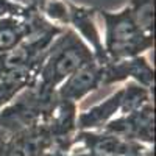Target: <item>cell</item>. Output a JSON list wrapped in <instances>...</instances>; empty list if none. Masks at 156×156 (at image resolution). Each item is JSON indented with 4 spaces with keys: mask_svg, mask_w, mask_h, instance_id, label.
<instances>
[{
    "mask_svg": "<svg viewBox=\"0 0 156 156\" xmlns=\"http://www.w3.org/2000/svg\"><path fill=\"white\" fill-rule=\"evenodd\" d=\"M134 22L140 31H150L153 23V3L151 0H133V5L129 8Z\"/></svg>",
    "mask_w": 156,
    "mask_h": 156,
    "instance_id": "4",
    "label": "cell"
},
{
    "mask_svg": "<svg viewBox=\"0 0 156 156\" xmlns=\"http://www.w3.org/2000/svg\"><path fill=\"white\" fill-rule=\"evenodd\" d=\"M103 73L94 62H86L78 67L59 90L62 100H80L87 92L97 87L98 81L103 80Z\"/></svg>",
    "mask_w": 156,
    "mask_h": 156,
    "instance_id": "2",
    "label": "cell"
},
{
    "mask_svg": "<svg viewBox=\"0 0 156 156\" xmlns=\"http://www.w3.org/2000/svg\"><path fill=\"white\" fill-rule=\"evenodd\" d=\"M87 58L89 55L86 48L78 42V39L73 37V34H69L67 39H64L62 47L58 51H53V58L47 64L44 72L45 81L55 84L58 80L73 73L78 67L89 62Z\"/></svg>",
    "mask_w": 156,
    "mask_h": 156,
    "instance_id": "1",
    "label": "cell"
},
{
    "mask_svg": "<svg viewBox=\"0 0 156 156\" xmlns=\"http://www.w3.org/2000/svg\"><path fill=\"white\" fill-rule=\"evenodd\" d=\"M17 39H19V30L16 25H8L6 22L5 25L0 23V48L11 50L16 45Z\"/></svg>",
    "mask_w": 156,
    "mask_h": 156,
    "instance_id": "5",
    "label": "cell"
},
{
    "mask_svg": "<svg viewBox=\"0 0 156 156\" xmlns=\"http://www.w3.org/2000/svg\"><path fill=\"white\" fill-rule=\"evenodd\" d=\"M122 97H123V90L114 94L105 103L95 106L94 109H90L89 112L81 114L80 119H78V120H80V125L83 128H94V126H100L101 123H105L109 117L117 111V108L122 105Z\"/></svg>",
    "mask_w": 156,
    "mask_h": 156,
    "instance_id": "3",
    "label": "cell"
}]
</instances>
